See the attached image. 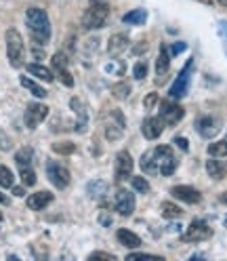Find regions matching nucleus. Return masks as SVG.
<instances>
[{"label":"nucleus","instance_id":"c85d7f7f","mask_svg":"<svg viewBox=\"0 0 227 261\" xmlns=\"http://www.w3.org/2000/svg\"><path fill=\"white\" fill-rule=\"evenodd\" d=\"M208 154H210V156H215V158H223V156H227V135H225L221 141L210 143V145H208Z\"/></svg>","mask_w":227,"mask_h":261},{"label":"nucleus","instance_id":"412c9836","mask_svg":"<svg viewBox=\"0 0 227 261\" xmlns=\"http://www.w3.org/2000/svg\"><path fill=\"white\" fill-rule=\"evenodd\" d=\"M206 173L213 177V179H217V181H221V179H225L227 169H225V165H223L221 160H217V158L213 156L210 160H206Z\"/></svg>","mask_w":227,"mask_h":261},{"label":"nucleus","instance_id":"6e6552de","mask_svg":"<svg viewBox=\"0 0 227 261\" xmlns=\"http://www.w3.org/2000/svg\"><path fill=\"white\" fill-rule=\"evenodd\" d=\"M210 236H213V227L202 219H193L187 227V232L181 236V240L183 242H202V240H208Z\"/></svg>","mask_w":227,"mask_h":261},{"label":"nucleus","instance_id":"79ce46f5","mask_svg":"<svg viewBox=\"0 0 227 261\" xmlns=\"http://www.w3.org/2000/svg\"><path fill=\"white\" fill-rule=\"evenodd\" d=\"M0 148H3V150H11V139L3 133V130H0Z\"/></svg>","mask_w":227,"mask_h":261},{"label":"nucleus","instance_id":"aec40b11","mask_svg":"<svg viewBox=\"0 0 227 261\" xmlns=\"http://www.w3.org/2000/svg\"><path fill=\"white\" fill-rule=\"evenodd\" d=\"M116 238H118V242L122 244V247H126V249H139L141 247V238L135 232H131V230H118Z\"/></svg>","mask_w":227,"mask_h":261},{"label":"nucleus","instance_id":"4468645a","mask_svg":"<svg viewBox=\"0 0 227 261\" xmlns=\"http://www.w3.org/2000/svg\"><path fill=\"white\" fill-rule=\"evenodd\" d=\"M171 194L175 196L177 200H181L185 204H198L202 200V194L196 188H191V186H175L171 190Z\"/></svg>","mask_w":227,"mask_h":261},{"label":"nucleus","instance_id":"ddd939ff","mask_svg":"<svg viewBox=\"0 0 227 261\" xmlns=\"http://www.w3.org/2000/svg\"><path fill=\"white\" fill-rule=\"evenodd\" d=\"M168 70H171V53L166 44H160V53H158V59H156V83H164L166 76H168Z\"/></svg>","mask_w":227,"mask_h":261},{"label":"nucleus","instance_id":"58836bf2","mask_svg":"<svg viewBox=\"0 0 227 261\" xmlns=\"http://www.w3.org/2000/svg\"><path fill=\"white\" fill-rule=\"evenodd\" d=\"M99 223H101V225H105V227H111L114 217H111L109 211H101V213H99Z\"/></svg>","mask_w":227,"mask_h":261},{"label":"nucleus","instance_id":"ea45409f","mask_svg":"<svg viewBox=\"0 0 227 261\" xmlns=\"http://www.w3.org/2000/svg\"><path fill=\"white\" fill-rule=\"evenodd\" d=\"M126 259L131 261V259H162L158 255H150V253H131V255H126Z\"/></svg>","mask_w":227,"mask_h":261},{"label":"nucleus","instance_id":"5701e85b","mask_svg":"<svg viewBox=\"0 0 227 261\" xmlns=\"http://www.w3.org/2000/svg\"><path fill=\"white\" fill-rule=\"evenodd\" d=\"M145 19H148V13H145V9H133L131 13H126L122 21L128 23V25H143Z\"/></svg>","mask_w":227,"mask_h":261},{"label":"nucleus","instance_id":"2eb2a0df","mask_svg":"<svg viewBox=\"0 0 227 261\" xmlns=\"http://www.w3.org/2000/svg\"><path fill=\"white\" fill-rule=\"evenodd\" d=\"M70 108L74 110V114L78 116L76 120V133H87V126H89V112H87V106L82 99H78V97H74V99L70 101Z\"/></svg>","mask_w":227,"mask_h":261},{"label":"nucleus","instance_id":"7ed1b4c3","mask_svg":"<svg viewBox=\"0 0 227 261\" xmlns=\"http://www.w3.org/2000/svg\"><path fill=\"white\" fill-rule=\"evenodd\" d=\"M107 15H109V7L105 5V3H93L87 11H84V15H82V28L84 30H99V28H103L105 25V21H107Z\"/></svg>","mask_w":227,"mask_h":261},{"label":"nucleus","instance_id":"49530a36","mask_svg":"<svg viewBox=\"0 0 227 261\" xmlns=\"http://www.w3.org/2000/svg\"><path fill=\"white\" fill-rule=\"evenodd\" d=\"M13 194H15V196H23L25 190H23V188H13Z\"/></svg>","mask_w":227,"mask_h":261},{"label":"nucleus","instance_id":"8fccbe9b","mask_svg":"<svg viewBox=\"0 0 227 261\" xmlns=\"http://www.w3.org/2000/svg\"><path fill=\"white\" fill-rule=\"evenodd\" d=\"M0 202H7V198H5V196H3V194H0Z\"/></svg>","mask_w":227,"mask_h":261},{"label":"nucleus","instance_id":"7c9ffc66","mask_svg":"<svg viewBox=\"0 0 227 261\" xmlns=\"http://www.w3.org/2000/svg\"><path fill=\"white\" fill-rule=\"evenodd\" d=\"M53 152L61 154V156H70L76 152V145L72 141H57V143H53Z\"/></svg>","mask_w":227,"mask_h":261},{"label":"nucleus","instance_id":"4c0bfd02","mask_svg":"<svg viewBox=\"0 0 227 261\" xmlns=\"http://www.w3.org/2000/svg\"><path fill=\"white\" fill-rule=\"evenodd\" d=\"M158 101H160L158 93H150V95L143 99V108H145V110H154V106H156Z\"/></svg>","mask_w":227,"mask_h":261},{"label":"nucleus","instance_id":"cd10ccee","mask_svg":"<svg viewBox=\"0 0 227 261\" xmlns=\"http://www.w3.org/2000/svg\"><path fill=\"white\" fill-rule=\"evenodd\" d=\"M32 158H34V152H32V148H21L17 154H15V162H17L19 169L32 167Z\"/></svg>","mask_w":227,"mask_h":261},{"label":"nucleus","instance_id":"c03bdc74","mask_svg":"<svg viewBox=\"0 0 227 261\" xmlns=\"http://www.w3.org/2000/svg\"><path fill=\"white\" fill-rule=\"evenodd\" d=\"M175 143L179 145V148H181L183 152H187V150H189V145H187V139H185V137H177V139H175Z\"/></svg>","mask_w":227,"mask_h":261},{"label":"nucleus","instance_id":"72a5a7b5","mask_svg":"<svg viewBox=\"0 0 227 261\" xmlns=\"http://www.w3.org/2000/svg\"><path fill=\"white\" fill-rule=\"evenodd\" d=\"M131 186L135 192H141V194H148L150 192V181L145 177H133L131 179Z\"/></svg>","mask_w":227,"mask_h":261},{"label":"nucleus","instance_id":"b1692460","mask_svg":"<svg viewBox=\"0 0 227 261\" xmlns=\"http://www.w3.org/2000/svg\"><path fill=\"white\" fill-rule=\"evenodd\" d=\"M141 169L148 173V175H156L158 173V162H156V156H154V150H150V152H145L143 156H141Z\"/></svg>","mask_w":227,"mask_h":261},{"label":"nucleus","instance_id":"1a4fd4ad","mask_svg":"<svg viewBox=\"0 0 227 261\" xmlns=\"http://www.w3.org/2000/svg\"><path fill=\"white\" fill-rule=\"evenodd\" d=\"M183 116H185V110L179 103H175L173 99H166L160 103V118L166 126H175L179 120H183Z\"/></svg>","mask_w":227,"mask_h":261},{"label":"nucleus","instance_id":"de8ad7c7","mask_svg":"<svg viewBox=\"0 0 227 261\" xmlns=\"http://www.w3.org/2000/svg\"><path fill=\"white\" fill-rule=\"evenodd\" d=\"M198 3H202V5H213V0H198Z\"/></svg>","mask_w":227,"mask_h":261},{"label":"nucleus","instance_id":"f03ea898","mask_svg":"<svg viewBox=\"0 0 227 261\" xmlns=\"http://www.w3.org/2000/svg\"><path fill=\"white\" fill-rule=\"evenodd\" d=\"M7 57L13 68H21L25 63V44L17 30L7 32Z\"/></svg>","mask_w":227,"mask_h":261},{"label":"nucleus","instance_id":"0eeeda50","mask_svg":"<svg viewBox=\"0 0 227 261\" xmlns=\"http://www.w3.org/2000/svg\"><path fill=\"white\" fill-rule=\"evenodd\" d=\"M124 128H126L124 114L120 110H111L109 112V118L105 122V139L107 141H118L124 135Z\"/></svg>","mask_w":227,"mask_h":261},{"label":"nucleus","instance_id":"37998d69","mask_svg":"<svg viewBox=\"0 0 227 261\" xmlns=\"http://www.w3.org/2000/svg\"><path fill=\"white\" fill-rule=\"evenodd\" d=\"M143 51H148V42H145V40H141L139 44L133 46V53H135V55H141Z\"/></svg>","mask_w":227,"mask_h":261},{"label":"nucleus","instance_id":"e433bc0d","mask_svg":"<svg viewBox=\"0 0 227 261\" xmlns=\"http://www.w3.org/2000/svg\"><path fill=\"white\" fill-rule=\"evenodd\" d=\"M55 74H57V78H59V80H61V83L66 85V87H74V78H72V74H70V70H68V68L57 70Z\"/></svg>","mask_w":227,"mask_h":261},{"label":"nucleus","instance_id":"dca6fc26","mask_svg":"<svg viewBox=\"0 0 227 261\" xmlns=\"http://www.w3.org/2000/svg\"><path fill=\"white\" fill-rule=\"evenodd\" d=\"M196 130L206 137V139H213L219 130H221V120L215 118V116H202L198 122H196Z\"/></svg>","mask_w":227,"mask_h":261},{"label":"nucleus","instance_id":"f8f14e48","mask_svg":"<svg viewBox=\"0 0 227 261\" xmlns=\"http://www.w3.org/2000/svg\"><path fill=\"white\" fill-rule=\"evenodd\" d=\"M46 116H48V108L44 103H30L23 114V122L27 128H36L40 122H44Z\"/></svg>","mask_w":227,"mask_h":261},{"label":"nucleus","instance_id":"a18cd8bd","mask_svg":"<svg viewBox=\"0 0 227 261\" xmlns=\"http://www.w3.org/2000/svg\"><path fill=\"white\" fill-rule=\"evenodd\" d=\"M175 53H181V51H185V44L181 42V44H175V48H173Z\"/></svg>","mask_w":227,"mask_h":261},{"label":"nucleus","instance_id":"c756f323","mask_svg":"<svg viewBox=\"0 0 227 261\" xmlns=\"http://www.w3.org/2000/svg\"><path fill=\"white\" fill-rule=\"evenodd\" d=\"M128 95H131V85H128V83H116L111 87V97H114V99L124 101Z\"/></svg>","mask_w":227,"mask_h":261},{"label":"nucleus","instance_id":"9b49d317","mask_svg":"<svg viewBox=\"0 0 227 261\" xmlns=\"http://www.w3.org/2000/svg\"><path fill=\"white\" fill-rule=\"evenodd\" d=\"M114 208L118 211L122 217H128L135 213V194H131L128 190H118L114 196Z\"/></svg>","mask_w":227,"mask_h":261},{"label":"nucleus","instance_id":"39448f33","mask_svg":"<svg viewBox=\"0 0 227 261\" xmlns=\"http://www.w3.org/2000/svg\"><path fill=\"white\" fill-rule=\"evenodd\" d=\"M46 177H48V181H51L57 190L68 188L70 181H72L70 171L63 167L61 162H57V160H48V162H46Z\"/></svg>","mask_w":227,"mask_h":261},{"label":"nucleus","instance_id":"393cba45","mask_svg":"<svg viewBox=\"0 0 227 261\" xmlns=\"http://www.w3.org/2000/svg\"><path fill=\"white\" fill-rule=\"evenodd\" d=\"M19 83H21V87L23 89H27L32 95H34V97H38V99H42V97H46V91L38 85V83H34V80H32V78H27V76H21L19 78Z\"/></svg>","mask_w":227,"mask_h":261},{"label":"nucleus","instance_id":"20e7f679","mask_svg":"<svg viewBox=\"0 0 227 261\" xmlns=\"http://www.w3.org/2000/svg\"><path fill=\"white\" fill-rule=\"evenodd\" d=\"M191 70H193V59H189L185 63V68L179 72V76H177V80L173 83L168 95L171 99H183V97L189 93V83H191Z\"/></svg>","mask_w":227,"mask_h":261},{"label":"nucleus","instance_id":"a19ab883","mask_svg":"<svg viewBox=\"0 0 227 261\" xmlns=\"http://www.w3.org/2000/svg\"><path fill=\"white\" fill-rule=\"evenodd\" d=\"M89 259H107V261H114L116 257H114L111 253H101V251H97V253H91Z\"/></svg>","mask_w":227,"mask_h":261},{"label":"nucleus","instance_id":"4be33fe9","mask_svg":"<svg viewBox=\"0 0 227 261\" xmlns=\"http://www.w3.org/2000/svg\"><path fill=\"white\" fill-rule=\"evenodd\" d=\"M27 72L32 76H36L38 80H44V83H53V80H55L53 72L48 70V68H44V65H40V63H30L27 65Z\"/></svg>","mask_w":227,"mask_h":261},{"label":"nucleus","instance_id":"f3484780","mask_svg":"<svg viewBox=\"0 0 227 261\" xmlns=\"http://www.w3.org/2000/svg\"><path fill=\"white\" fill-rule=\"evenodd\" d=\"M164 126H166V124L162 122V118H160V116H150V118H145V120H143L141 130H143L145 139L154 141V139H158V137L162 135V130H164Z\"/></svg>","mask_w":227,"mask_h":261},{"label":"nucleus","instance_id":"bb28decb","mask_svg":"<svg viewBox=\"0 0 227 261\" xmlns=\"http://www.w3.org/2000/svg\"><path fill=\"white\" fill-rule=\"evenodd\" d=\"M160 211H162V215H164L166 219H179L183 215V208L179 204H175V202H168V200L162 202Z\"/></svg>","mask_w":227,"mask_h":261},{"label":"nucleus","instance_id":"09e8293b","mask_svg":"<svg viewBox=\"0 0 227 261\" xmlns=\"http://www.w3.org/2000/svg\"><path fill=\"white\" fill-rule=\"evenodd\" d=\"M219 5H221V7H225V9H227V0H219Z\"/></svg>","mask_w":227,"mask_h":261},{"label":"nucleus","instance_id":"a211bd4d","mask_svg":"<svg viewBox=\"0 0 227 261\" xmlns=\"http://www.w3.org/2000/svg\"><path fill=\"white\" fill-rule=\"evenodd\" d=\"M51 202H53V194L46 192V190L34 192V194L27 196V208H32V211H42L44 206H48Z\"/></svg>","mask_w":227,"mask_h":261},{"label":"nucleus","instance_id":"a878e982","mask_svg":"<svg viewBox=\"0 0 227 261\" xmlns=\"http://www.w3.org/2000/svg\"><path fill=\"white\" fill-rule=\"evenodd\" d=\"M107 190H109L107 181H101V179H95V181H91L89 188H87L91 198H101L103 194H107Z\"/></svg>","mask_w":227,"mask_h":261},{"label":"nucleus","instance_id":"3c124183","mask_svg":"<svg viewBox=\"0 0 227 261\" xmlns=\"http://www.w3.org/2000/svg\"><path fill=\"white\" fill-rule=\"evenodd\" d=\"M0 221H3V213H0Z\"/></svg>","mask_w":227,"mask_h":261},{"label":"nucleus","instance_id":"c9c22d12","mask_svg":"<svg viewBox=\"0 0 227 261\" xmlns=\"http://www.w3.org/2000/svg\"><path fill=\"white\" fill-rule=\"evenodd\" d=\"M133 76L137 80H143L145 76H148V63H145V61H137L135 68H133Z\"/></svg>","mask_w":227,"mask_h":261},{"label":"nucleus","instance_id":"f704fd0d","mask_svg":"<svg viewBox=\"0 0 227 261\" xmlns=\"http://www.w3.org/2000/svg\"><path fill=\"white\" fill-rule=\"evenodd\" d=\"M51 63H53V70H55V72L68 68V57H66V53H55L53 59H51Z\"/></svg>","mask_w":227,"mask_h":261},{"label":"nucleus","instance_id":"423d86ee","mask_svg":"<svg viewBox=\"0 0 227 261\" xmlns=\"http://www.w3.org/2000/svg\"><path fill=\"white\" fill-rule=\"evenodd\" d=\"M154 156H156V162H158V173H162V175H173L175 173L177 158L173 154L171 145H158V148H154Z\"/></svg>","mask_w":227,"mask_h":261},{"label":"nucleus","instance_id":"f257e3e1","mask_svg":"<svg viewBox=\"0 0 227 261\" xmlns=\"http://www.w3.org/2000/svg\"><path fill=\"white\" fill-rule=\"evenodd\" d=\"M25 25H27L32 40L36 44H40V46L48 44V40H51V21H48V15L44 9L30 7L25 11Z\"/></svg>","mask_w":227,"mask_h":261},{"label":"nucleus","instance_id":"2f4dec72","mask_svg":"<svg viewBox=\"0 0 227 261\" xmlns=\"http://www.w3.org/2000/svg\"><path fill=\"white\" fill-rule=\"evenodd\" d=\"M13 184H15L13 171L5 165H0V188H13Z\"/></svg>","mask_w":227,"mask_h":261},{"label":"nucleus","instance_id":"9d476101","mask_svg":"<svg viewBox=\"0 0 227 261\" xmlns=\"http://www.w3.org/2000/svg\"><path fill=\"white\" fill-rule=\"evenodd\" d=\"M133 158L126 150H120L116 154V162H114V175H116V181H124V179L131 177L133 173Z\"/></svg>","mask_w":227,"mask_h":261},{"label":"nucleus","instance_id":"6ab92c4d","mask_svg":"<svg viewBox=\"0 0 227 261\" xmlns=\"http://www.w3.org/2000/svg\"><path fill=\"white\" fill-rule=\"evenodd\" d=\"M128 48V36L118 32V34H111L109 36V42H107V53L109 55H120L122 51Z\"/></svg>","mask_w":227,"mask_h":261},{"label":"nucleus","instance_id":"473e14b6","mask_svg":"<svg viewBox=\"0 0 227 261\" xmlns=\"http://www.w3.org/2000/svg\"><path fill=\"white\" fill-rule=\"evenodd\" d=\"M19 173H21V181H23V186L32 188V186L36 184V173H34V169H32V167H23V169H19Z\"/></svg>","mask_w":227,"mask_h":261}]
</instances>
